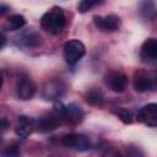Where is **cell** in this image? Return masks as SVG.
Masks as SVG:
<instances>
[{"instance_id": "obj_1", "label": "cell", "mask_w": 157, "mask_h": 157, "mask_svg": "<svg viewBox=\"0 0 157 157\" xmlns=\"http://www.w3.org/2000/svg\"><path fill=\"white\" fill-rule=\"evenodd\" d=\"M66 25L65 12L59 6H53L49 9L40 18V27L50 34H60Z\"/></svg>"}, {"instance_id": "obj_2", "label": "cell", "mask_w": 157, "mask_h": 157, "mask_svg": "<svg viewBox=\"0 0 157 157\" xmlns=\"http://www.w3.org/2000/svg\"><path fill=\"white\" fill-rule=\"evenodd\" d=\"M66 87V82L60 77L48 78L42 86V98L50 102L56 101L65 94Z\"/></svg>"}, {"instance_id": "obj_3", "label": "cell", "mask_w": 157, "mask_h": 157, "mask_svg": "<svg viewBox=\"0 0 157 157\" xmlns=\"http://www.w3.org/2000/svg\"><path fill=\"white\" fill-rule=\"evenodd\" d=\"M63 49H64V59L70 65L78 63L83 58V55L86 54L85 44L78 39L67 40L64 44Z\"/></svg>"}, {"instance_id": "obj_4", "label": "cell", "mask_w": 157, "mask_h": 157, "mask_svg": "<svg viewBox=\"0 0 157 157\" xmlns=\"http://www.w3.org/2000/svg\"><path fill=\"white\" fill-rule=\"evenodd\" d=\"M104 83L110 91L121 93L128 87V77L119 70H109L104 75Z\"/></svg>"}, {"instance_id": "obj_5", "label": "cell", "mask_w": 157, "mask_h": 157, "mask_svg": "<svg viewBox=\"0 0 157 157\" xmlns=\"http://www.w3.org/2000/svg\"><path fill=\"white\" fill-rule=\"evenodd\" d=\"M61 144L65 147L76 150V151H87L91 147V141L90 139L83 135V134H77V132H71L66 134L61 137Z\"/></svg>"}, {"instance_id": "obj_6", "label": "cell", "mask_w": 157, "mask_h": 157, "mask_svg": "<svg viewBox=\"0 0 157 157\" xmlns=\"http://www.w3.org/2000/svg\"><path fill=\"white\" fill-rule=\"evenodd\" d=\"M36 83L28 75H21L16 83V94L21 101L31 99L36 93Z\"/></svg>"}, {"instance_id": "obj_7", "label": "cell", "mask_w": 157, "mask_h": 157, "mask_svg": "<svg viewBox=\"0 0 157 157\" xmlns=\"http://www.w3.org/2000/svg\"><path fill=\"white\" fill-rule=\"evenodd\" d=\"M13 43L20 48H36L42 44V37L33 29H27L13 38Z\"/></svg>"}, {"instance_id": "obj_8", "label": "cell", "mask_w": 157, "mask_h": 157, "mask_svg": "<svg viewBox=\"0 0 157 157\" xmlns=\"http://www.w3.org/2000/svg\"><path fill=\"white\" fill-rule=\"evenodd\" d=\"M137 121L150 128H157V103H148L137 112Z\"/></svg>"}, {"instance_id": "obj_9", "label": "cell", "mask_w": 157, "mask_h": 157, "mask_svg": "<svg viewBox=\"0 0 157 157\" xmlns=\"http://www.w3.org/2000/svg\"><path fill=\"white\" fill-rule=\"evenodd\" d=\"M93 23L104 32H114L120 28L121 21L120 17L117 15H105V16L97 15L93 17Z\"/></svg>"}, {"instance_id": "obj_10", "label": "cell", "mask_w": 157, "mask_h": 157, "mask_svg": "<svg viewBox=\"0 0 157 157\" xmlns=\"http://www.w3.org/2000/svg\"><path fill=\"white\" fill-rule=\"evenodd\" d=\"M140 58L144 63L147 64L157 63V38H147L142 43Z\"/></svg>"}, {"instance_id": "obj_11", "label": "cell", "mask_w": 157, "mask_h": 157, "mask_svg": "<svg viewBox=\"0 0 157 157\" xmlns=\"http://www.w3.org/2000/svg\"><path fill=\"white\" fill-rule=\"evenodd\" d=\"M61 121L63 120L58 115H55L53 112H50V113H47V114L42 115L37 120L36 128L39 132H49V131L55 130L58 128V125H60Z\"/></svg>"}, {"instance_id": "obj_12", "label": "cell", "mask_w": 157, "mask_h": 157, "mask_svg": "<svg viewBox=\"0 0 157 157\" xmlns=\"http://www.w3.org/2000/svg\"><path fill=\"white\" fill-rule=\"evenodd\" d=\"M132 85L136 92H146V91H152V81H151V75L150 71L146 70H139L134 74V80Z\"/></svg>"}, {"instance_id": "obj_13", "label": "cell", "mask_w": 157, "mask_h": 157, "mask_svg": "<svg viewBox=\"0 0 157 157\" xmlns=\"http://www.w3.org/2000/svg\"><path fill=\"white\" fill-rule=\"evenodd\" d=\"M34 128H36V124L29 117L20 115L17 118V121H16V125H15V132L18 137L27 139L33 132Z\"/></svg>"}, {"instance_id": "obj_14", "label": "cell", "mask_w": 157, "mask_h": 157, "mask_svg": "<svg viewBox=\"0 0 157 157\" xmlns=\"http://www.w3.org/2000/svg\"><path fill=\"white\" fill-rule=\"evenodd\" d=\"M85 118V113L82 108L76 103H70L65 108V117L64 121L69 125H78Z\"/></svg>"}, {"instance_id": "obj_15", "label": "cell", "mask_w": 157, "mask_h": 157, "mask_svg": "<svg viewBox=\"0 0 157 157\" xmlns=\"http://www.w3.org/2000/svg\"><path fill=\"white\" fill-rule=\"evenodd\" d=\"M26 25V18L22 15H11L4 23V29L5 31H17L21 29Z\"/></svg>"}, {"instance_id": "obj_16", "label": "cell", "mask_w": 157, "mask_h": 157, "mask_svg": "<svg viewBox=\"0 0 157 157\" xmlns=\"http://www.w3.org/2000/svg\"><path fill=\"white\" fill-rule=\"evenodd\" d=\"M85 99L91 105H101L104 102V94L98 88H91L86 92Z\"/></svg>"}, {"instance_id": "obj_17", "label": "cell", "mask_w": 157, "mask_h": 157, "mask_svg": "<svg viewBox=\"0 0 157 157\" xmlns=\"http://www.w3.org/2000/svg\"><path fill=\"white\" fill-rule=\"evenodd\" d=\"M113 113H114L124 124H131V123H132V115H131V113H130L128 109L119 107V108H114V109H113Z\"/></svg>"}, {"instance_id": "obj_18", "label": "cell", "mask_w": 157, "mask_h": 157, "mask_svg": "<svg viewBox=\"0 0 157 157\" xmlns=\"http://www.w3.org/2000/svg\"><path fill=\"white\" fill-rule=\"evenodd\" d=\"M1 157H22V153H21V150L18 146L9 145L2 150Z\"/></svg>"}, {"instance_id": "obj_19", "label": "cell", "mask_w": 157, "mask_h": 157, "mask_svg": "<svg viewBox=\"0 0 157 157\" xmlns=\"http://www.w3.org/2000/svg\"><path fill=\"white\" fill-rule=\"evenodd\" d=\"M98 4H99V2H98V1H94V0H82V1L78 2L77 10H78V12L85 13V12L90 11L93 6H96V5H98Z\"/></svg>"}, {"instance_id": "obj_20", "label": "cell", "mask_w": 157, "mask_h": 157, "mask_svg": "<svg viewBox=\"0 0 157 157\" xmlns=\"http://www.w3.org/2000/svg\"><path fill=\"white\" fill-rule=\"evenodd\" d=\"M121 155L113 147H104L102 151V157H120Z\"/></svg>"}, {"instance_id": "obj_21", "label": "cell", "mask_w": 157, "mask_h": 157, "mask_svg": "<svg viewBox=\"0 0 157 157\" xmlns=\"http://www.w3.org/2000/svg\"><path fill=\"white\" fill-rule=\"evenodd\" d=\"M151 81H152V91H157V69L153 71H150Z\"/></svg>"}, {"instance_id": "obj_22", "label": "cell", "mask_w": 157, "mask_h": 157, "mask_svg": "<svg viewBox=\"0 0 157 157\" xmlns=\"http://www.w3.org/2000/svg\"><path fill=\"white\" fill-rule=\"evenodd\" d=\"M9 10H10V7H9L7 5H5V4H0V15L6 13Z\"/></svg>"}, {"instance_id": "obj_23", "label": "cell", "mask_w": 157, "mask_h": 157, "mask_svg": "<svg viewBox=\"0 0 157 157\" xmlns=\"http://www.w3.org/2000/svg\"><path fill=\"white\" fill-rule=\"evenodd\" d=\"M7 128H9V123H7L6 118H2V119H1V129H2V132H4Z\"/></svg>"}, {"instance_id": "obj_24", "label": "cell", "mask_w": 157, "mask_h": 157, "mask_svg": "<svg viewBox=\"0 0 157 157\" xmlns=\"http://www.w3.org/2000/svg\"><path fill=\"white\" fill-rule=\"evenodd\" d=\"M1 42H2V44H1V48H4V47H5V42H6V37H5L4 32L1 33Z\"/></svg>"}, {"instance_id": "obj_25", "label": "cell", "mask_w": 157, "mask_h": 157, "mask_svg": "<svg viewBox=\"0 0 157 157\" xmlns=\"http://www.w3.org/2000/svg\"><path fill=\"white\" fill-rule=\"evenodd\" d=\"M120 157H124V156H120Z\"/></svg>"}]
</instances>
